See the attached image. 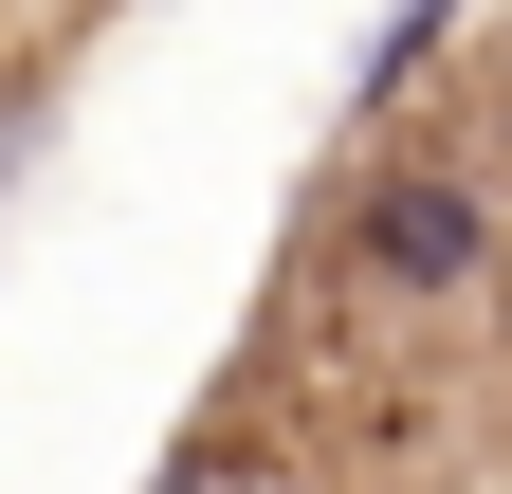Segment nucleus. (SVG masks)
I'll return each mask as SVG.
<instances>
[{
	"mask_svg": "<svg viewBox=\"0 0 512 494\" xmlns=\"http://www.w3.org/2000/svg\"><path fill=\"white\" fill-rule=\"evenodd\" d=\"M110 0H0V92H55V55H74Z\"/></svg>",
	"mask_w": 512,
	"mask_h": 494,
	"instance_id": "nucleus-3",
	"label": "nucleus"
},
{
	"mask_svg": "<svg viewBox=\"0 0 512 494\" xmlns=\"http://www.w3.org/2000/svg\"><path fill=\"white\" fill-rule=\"evenodd\" d=\"M147 494H220V476H202V458H165V476H147Z\"/></svg>",
	"mask_w": 512,
	"mask_h": 494,
	"instance_id": "nucleus-4",
	"label": "nucleus"
},
{
	"mask_svg": "<svg viewBox=\"0 0 512 494\" xmlns=\"http://www.w3.org/2000/svg\"><path fill=\"white\" fill-rule=\"evenodd\" d=\"M458 37H476V0H384V19H366V55H348V129H384V110H403Z\"/></svg>",
	"mask_w": 512,
	"mask_h": 494,
	"instance_id": "nucleus-2",
	"label": "nucleus"
},
{
	"mask_svg": "<svg viewBox=\"0 0 512 494\" xmlns=\"http://www.w3.org/2000/svg\"><path fill=\"white\" fill-rule=\"evenodd\" d=\"M330 257L366 293H403V312H476L494 257H512V183L476 147H366L348 202H330Z\"/></svg>",
	"mask_w": 512,
	"mask_h": 494,
	"instance_id": "nucleus-1",
	"label": "nucleus"
}]
</instances>
